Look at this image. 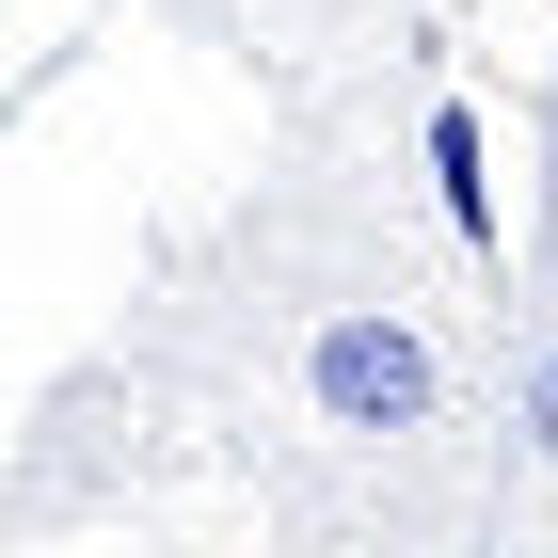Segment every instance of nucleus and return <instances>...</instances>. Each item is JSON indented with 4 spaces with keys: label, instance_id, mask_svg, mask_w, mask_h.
Here are the masks:
<instances>
[{
    "label": "nucleus",
    "instance_id": "nucleus-1",
    "mask_svg": "<svg viewBox=\"0 0 558 558\" xmlns=\"http://www.w3.org/2000/svg\"><path fill=\"white\" fill-rule=\"evenodd\" d=\"M112 16L240 64L271 96V129H319V112H415V96H447L478 0H112Z\"/></svg>",
    "mask_w": 558,
    "mask_h": 558
},
{
    "label": "nucleus",
    "instance_id": "nucleus-2",
    "mask_svg": "<svg viewBox=\"0 0 558 558\" xmlns=\"http://www.w3.org/2000/svg\"><path fill=\"white\" fill-rule=\"evenodd\" d=\"M478 558H558V223L511 256L495 430H478Z\"/></svg>",
    "mask_w": 558,
    "mask_h": 558
},
{
    "label": "nucleus",
    "instance_id": "nucleus-3",
    "mask_svg": "<svg viewBox=\"0 0 558 558\" xmlns=\"http://www.w3.org/2000/svg\"><path fill=\"white\" fill-rule=\"evenodd\" d=\"M160 558H271V526H256V511H208V526H175Z\"/></svg>",
    "mask_w": 558,
    "mask_h": 558
}]
</instances>
